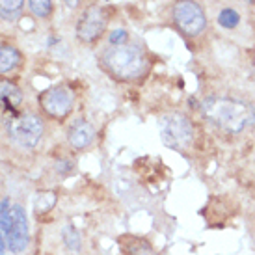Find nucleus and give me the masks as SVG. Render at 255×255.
<instances>
[{
  "mask_svg": "<svg viewBox=\"0 0 255 255\" xmlns=\"http://www.w3.org/2000/svg\"><path fill=\"white\" fill-rule=\"evenodd\" d=\"M203 112L207 120L231 134L242 132L255 123V110L252 105L233 97H209L203 103Z\"/></svg>",
  "mask_w": 255,
  "mask_h": 255,
  "instance_id": "f257e3e1",
  "label": "nucleus"
},
{
  "mask_svg": "<svg viewBox=\"0 0 255 255\" xmlns=\"http://www.w3.org/2000/svg\"><path fill=\"white\" fill-rule=\"evenodd\" d=\"M103 64L114 77L130 80L145 69V56L136 45H114L103 54Z\"/></svg>",
  "mask_w": 255,
  "mask_h": 255,
  "instance_id": "f03ea898",
  "label": "nucleus"
},
{
  "mask_svg": "<svg viewBox=\"0 0 255 255\" xmlns=\"http://www.w3.org/2000/svg\"><path fill=\"white\" fill-rule=\"evenodd\" d=\"M194 130L190 121L181 114H166L160 120V140L166 147L184 151L190 145Z\"/></svg>",
  "mask_w": 255,
  "mask_h": 255,
  "instance_id": "7ed1b4c3",
  "label": "nucleus"
},
{
  "mask_svg": "<svg viewBox=\"0 0 255 255\" xmlns=\"http://www.w3.org/2000/svg\"><path fill=\"white\" fill-rule=\"evenodd\" d=\"M7 132L17 145L34 147L43 134V121L36 114H21L7 123Z\"/></svg>",
  "mask_w": 255,
  "mask_h": 255,
  "instance_id": "20e7f679",
  "label": "nucleus"
},
{
  "mask_svg": "<svg viewBox=\"0 0 255 255\" xmlns=\"http://www.w3.org/2000/svg\"><path fill=\"white\" fill-rule=\"evenodd\" d=\"M175 24L188 36H196L205 28V15L203 9L192 0H179L173 7Z\"/></svg>",
  "mask_w": 255,
  "mask_h": 255,
  "instance_id": "39448f33",
  "label": "nucleus"
},
{
  "mask_svg": "<svg viewBox=\"0 0 255 255\" xmlns=\"http://www.w3.org/2000/svg\"><path fill=\"white\" fill-rule=\"evenodd\" d=\"M6 242L7 248L13 254L22 252L28 246V220H26V213L21 205L11 207V226L6 233Z\"/></svg>",
  "mask_w": 255,
  "mask_h": 255,
  "instance_id": "423d86ee",
  "label": "nucleus"
},
{
  "mask_svg": "<svg viewBox=\"0 0 255 255\" xmlns=\"http://www.w3.org/2000/svg\"><path fill=\"white\" fill-rule=\"evenodd\" d=\"M107 26V17L101 7H88L77 24V36L82 41H95Z\"/></svg>",
  "mask_w": 255,
  "mask_h": 255,
  "instance_id": "0eeeda50",
  "label": "nucleus"
},
{
  "mask_svg": "<svg viewBox=\"0 0 255 255\" xmlns=\"http://www.w3.org/2000/svg\"><path fill=\"white\" fill-rule=\"evenodd\" d=\"M41 107L52 118H65L67 114L71 112L73 95L62 86L50 88L41 95Z\"/></svg>",
  "mask_w": 255,
  "mask_h": 255,
  "instance_id": "6e6552de",
  "label": "nucleus"
},
{
  "mask_svg": "<svg viewBox=\"0 0 255 255\" xmlns=\"http://www.w3.org/2000/svg\"><path fill=\"white\" fill-rule=\"evenodd\" d=\"M69 143L75 149H84L93 142L95 138V128L92 127V123H88L84 120H78L77 123H73L69 132H67Z\"/></svg>",
  "mask_w": 255,
  "mask_h": 255,
  "instance_id": "1a4fd4ad",
  "label": "nucleus"
},
{
  "mask_svg": "<svg viewBox=\"0 0 255 255\" xmlns=\"http://www.w3.org/2000/svg\"><path fill=\"white\" fill-rule=\"evenodd\" d=\"M22 93L19 86L9 82L6 78H0V107H4L6 112H15V108L21 105Z\"/></svg>",
  "mask_w": 255,
  "mask_h": 255,
  "instance_id": "9d476101",
  "label": "nucleus"
},
{
  "mask_svg": "<svg viewBox=\"0 0 255 255\" xmlns=\"http://www.w3.org/2000/svg\"><path fill=\"white\" fill-rule=\"evenodd\" d=\"M21 62V54L19 50L9 47V45H2L0 47V73L11 71L13 67H17Z\"/></svg>",
  "mask_w": 255,
  "mask_h": 255,
  "instance_id": "9b49d317",
  "label": "nucleus"
},
{
  "mask_svg": "<svg viewBox=\"0 0 255 255\" xmlns=\"http://www.w3.org/2000/svg\"><path fill=\"white\" fill-rule=\"evenodd\" d=\"M24 0H0V17L6 21H15L21 17Z\"/></svg>",
  "mask_w": 255,
  "mask_h": 255,
  "instance_id": "f8f14e48",
  "label": "nucleus"
},
{
  "mask_svg": "<svg viewBox=\"0 0 255 255\" xmlns=\"http://www.w3.org/2000/svg\"><path fill=\"white\" fill-rule=\"evenodd\" d=\"M64 242L65 246L69 250H73V252H77V250H80V235L77 233V229L71 226H67L64 229Z\"/></svg>",
  "mask_w": 255,
  "mask_h": 255,
  "instance_id": "ddd939ff",
  "label": "nucleus"
},
{
  "mask_svg": "<svg viewBox=\"0 0 255 255\" xmlns=\"http://www.w3.org/2000/svg\"><path fill=\"white\" fill-rule=\"evenodd\" d=\"M11 226V209H9V201L4 199L0 203V231L6 235Z\"/></svg>",
  "mask_w": 255,
  "mask_h": 255,
  "instance_id": "4468645a",
  "label": "nucleus"
},
{
  "mask_svg": "<svg viewBox=\"0 0 255 255\" xmlns=\"http://www.w3.org/2000/svg\"><path fill=\"white\" fill-rule=\"evenodd\" d=\"M28 6L37 17H47L52 9V2L50 0H28Z\"/></svg>",
  "mask_w": 255,
  "mask_h": 255,
  "instance_id": "2eb2a0df",
  "label": "nucleus"
},
{
  "mask_svg": "<svg viewBox=\"0 0 255 255\" xmlns=\"http://www.w3.org/2000/svg\"><path fill=\"white\" fill-rule=\"evenodd\" d=\"M218 21L222 26H226V28H235L237 24H239V21H241V17H239V13L235 11V9H224L222 13H220Z\"/></svg>",
  "mask_w": 255,
  "mask_h": 255,
  "instance_id": "dca6fc26",
  "label": "nucleus"
},
{
  "mask_svg": "<svg viewBox=\"0 0 255 255\" xmlns=\"http://www.w3.org/2000/svg\"><path fill=\"white\" fill-rule=\"evenodd\" d=\"M128 252H130V255H155L153 248L147 246L143 241H132L128 246Z\"/></svg>",
  "mask_w": 255,
  "mask_h": 255,
  "instance_id": "f3484780",
  "label": "nucleus"
},
{
  "mask_svg": "<svg viewBox=\"0 0 255 255\" xmlns=\"http://www.w3.org/2000/svg\"><path fill=\"white\" fill-rule=\"evenodd\" d=\"M127 41V32L125 30H114L110 34V43L112 45H125Z\"/></svg>",
  "mask_w": 255,
  "mask_h": 255,
  "instance_id": "a211bd4d",
  "label": "nucleus"
},
{
  "mask_svg": "<svg viewBox=\"0 0 255 255\" xmlns=\"http://www.w3.org/2000/svg\"><path fill=\"white\" fill-rule=\"evenodd\" d=\"M65 6L67 7H77L78 6V0H64Z\"/></svg>",
  "mask_w": 255,
  "mask_h": 255,
  "instance_id": "6ab92c4d",
  "label": "nucleus"
},
{
  "mask_svg": "<svg viewBox=\"0 0 255 255\" xmlns=\"http://www.w3.org/2000/svg\"><path fill=\"white\" fill-rule=\"evenodd\" d=\"M4 254V239H2V231H0V255Z\"/></svg>",
  "mask_w": 255,
  "mask_h": 255,
  "instance_id": "aec40b11",
  "label": "nucleus"
}]
</instances>
